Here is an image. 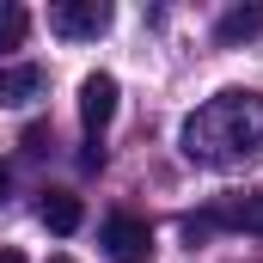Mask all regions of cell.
I'll return each mask as SVG.
<instances>
[{"label": "cell", "mask_w": 263, "mask_h": 263, "mask_svg": "<svg viewBox=\"0 0 263 263\" xmlns=\"http://www.w3.org/2000/svg\"><path fill=\"white\" fill-rule=\"evenodd\" d=\"M49 31L55 37H73V43L80 37H104L110 31V6L104 0H55L49 6Z\"/></svg>", "instance_id": "3"}, {"label": "cell", "mask_w": 263, "mask_h": 263, "mask_svg": "<svg viewBox=\"0 0 263 263\" xmlns=\"http://www.w3.org/2000/svg\"><path fill=\"white\" fill-rule=\"evenodd\" d=\"M25 31H31V12H25L18 0H0V49H18Z\"/></svg>", "instance_id": "9"}, {"label": "cell", "mask_w": 263, "mask_h": 263, "mask_svg": "<svg viewBox=\"0 0 263 263\" xmlns=\"http://www.w3.org/2000/svg\"><path fill=\"white\" fill-rule=\"evenodd\" d=\"M0 196H6V165H0Z\"/></svg>", "instance_id": "13"}, {"label": "cell", "mask_w": 263, "mask_h": 263, "mask_svg": "<svg viewBox=\"0 0 263 263\" xmlns=\"http://www.w3.org/2000/svg\"><path fill=\"white\" fill-rule=\"evenodd\" d=\"M49 263H73V257H49Z\"/></svg>", "instance_id": "14"}, {"label": "cell", "mask_w": 263, "mask_h": 263, "mask_svg": "<svg viewBox=\"0 0 263 263\" xmlns=\"http://www.w3.org/2000/svg\"><path fill=\"white\" fill-rule=\"evenodd\" d=\"M25 147H31V153H49V123H31V129H25Z\"/></svg>", "instance_id": "10"}, {"label": "cell", "mask_w": 263, "mask_h": 263, "mask_svg": "<svg viewBox=\"0 0 263 263\" xmlns=\"http://www.w3.org/2000/svg\"><path fill=\"white\" fill-rule=\"evenodd\" d=\"M80 165H86V172H98V165H104V147H98V141H86V153H80Z\"/></svg>", "instance_id": "11"}, {"label": "cell", "mask_w": 263, "mask_h": 263, "mask_svg": "<svg viewBox=\"0 0 263 263\" xmlns=\"http://www.w3.org/2000/svg\"><path fill=\"white\" fill-rule=\"evenodd\" d=\"M98 245H104V263H153V227L135 214H110L98 227Z\"/></svg>", "instance_id": "2"}, {"label": "cell", "mask_w": 263, "mask_h": 263, "mask_svg": "<svg viewBox=\"0 0 263 263\" xmlns=\"http://www.w3.org/2000/svg\"><path fill=\"white\" fill-rule=\"evenodd\" d=\"M214 37H220V43H251V37H263V6H233V12H220Z\"/></svg>", "instance_id": "8"}, {"label": "cell", "mask_w": 263, "mask_h": 263, "mask_svg": "<svg viewBox=\"0 0 263 263\" xmlns=\"http://www.w3.org/2000/svg\"><path fill=\"white\" fill-rule=\"evenodd\" d=\"M208 227H245V233H263V190H257V196H239V202L208 208Z\"/></svg>", "instance_id": "7"}, {"label": "cell", "mask_w": 263, "mask_h": 263, "mask_svg": "<svg viewBox=\"0 0 263 263\" xmlns=\"http://www.w3.org/2000/svg\"><path fill=\"white\" fill-rule=\"evenodd\" d=\"M178 147L190 165H208V172L251 165L263 153V98L257 92H220V98L196 104L178 129Z\"/></svg>", "instance_id": "1"}, {"label": "cell", "mask_w": 263, "mask_h": 263, "mask_svg": "<svg viewBox=\"0 0 263 263\" xmlns=\"http://www.w3.org/2000/svg\"><path fill=\"white\" fill-rule=\"evenodd\" d=\"M110 117H117V80H110V73H86V80H80V123L92 129V141L104 135Z\"/></svg>", "instance_id": "4"}, {"label": "cell", "mask_w": 263, "mask_h": 263, "mask_svg": "<svg viewBox=\"0 0 263 263\" xmlns=\"http://www.w3.org/2000/svg\"><path fill=\"white\" fill-rule=\"evenodd\" d=\"M37 220H43L49 233H80V220H86V202L73 196V190H49V196L37 202Z\"/></svg>", "instance_id": "6"}, {"label": "cell", "mask_w": 263, "mask_h": 263, "mask_svg": "<svg viewBox=\"0 0 263 263\" xmlns=\"http://www.w3.org/2000/svg\"><path fill=\"white\" fill-rule=\"evenodd\" d=\"M43 86H49V73L37 62H0V104H31V98H43Z\"/></svg>", "instance_id": "5"}, {"label": "cell", "mask_w": 263, "mask_h": 263, "mask_svg": "<svg viewBox=\"0 0 263 263\" xmlns=\"http://www.w3.org/2000/svg\"><path fill=\"white\" fill-rule=\"evenodd\" d=\"M0 263H25V257H18V251H0Z\"/></svg>", "instance_id": "12"}]
</instances>
